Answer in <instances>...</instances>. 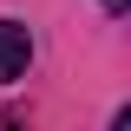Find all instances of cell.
Listing matches in <instances>:
<instances>
[{
	"instance_id": "1",
	"label": "cell",
	"mask_w": 131,
	"mask_h": 131,
	"mask_svg": "<svg viewBox=\"0 0 131 131\" xmlns=\"http://www.w3.org/2000/svg\"><path fill=\"white\" fill-rule=\"evenodd\" d=\"M26 59H33V33L20 20H0V85H13L26 72Z\"/></svg>"
},
{
	"instance_id": "2",
	"label": "cell",
	"mask_w": 131,
	"mask_h": 131,
	"mask_svg": "<svg viewBox=\"0 0 131 131\" xmlns=\"http://www.w3.org/2000/svg\"><path fill=\"white\" fill-rule=\"evenodd\" d=\"M105 7H112V13H118V7H125V0H105Z\"/></svg>"
}]
</instances>
